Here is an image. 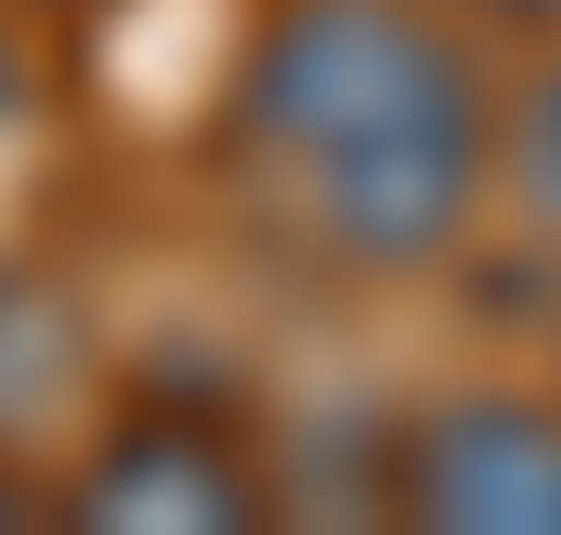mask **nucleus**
<instances>
[{"label": "nucleus", "mask_w": 561, "mask_h": 535, "mask_svg": "<svg viewBox=\"0 0 561 535\" xmlns=\"http://www.w3.org/2000/svg\"><path fill=\"white\" fill-rule=\"evenodd\" d=\"M13 118H26V53L0 39V132H13Z\"/></svg>", "instance_id": "obj_7"}, {"label": "nucleus", "mask_w": 561, "mask_h": 535, "mask_svg": "<svg viewBox=\"0 0 561 535\" xmlns=\"http://www.w3.org/2000/svg\"><path fill=\"white\" fill-rule=\"evenodd\" d=\"M53 510L105 523V535H249V523H275V470L222 418H118L66 470Z\"/></svg>", "instance_id": "obj_3"}, {"label": "nucleus", "mask_w": 561, "mask_h": 535, "mask_svg": "<svg viewBox=\"0 0 561 535\" xmlns=\"http://www.w3.org/2000/svg\"><path fill=\"white\" fill-rule=\"evenodd\" d=\"M431 13H457V26H561V0H431Z\"/></svg>", "instance_id": "obj_6"}, {"label": "nucleus", "mask_w": 561, "mask_h": 535, "mask_svg": "<svg viewBox=\"0 0 561 535\" xmlns=\"http://www.w3.org/2000/svg\"><path fill=\"white\" fill-rule=\"evenodd\" d=\"M496 196L561 249V26L523 66V92H496Z\"/></svg>", "instance_id": "obj_4"}, {"label": "nucleus", "mask_w": 561, "mask_h": 535, "mask_svg": "<svg viewBox=\"0 0 561 535\" xmlns=\"http://www.w3.org/2000/svg\"><path fill=\"white\" fill-rule=\"evenodd\" d=\"M66 353H79V327H66L53 300H0V405H26Z\"/></svg>", "instance_id": "obj_5"}, {"label": "nucleus", "mask_w": 561, "mask_h": 535, "mask_svg": "<svg viewBox=\"0 0 561 535\" xmlns=\"http://www.w3.org/2000/svg\"><path fill=\"white\" fill-rule=\"evenodd\" d=\"M222 157L327 274H431L496 196V79L431 0H275L236 53Z\"/></svg>", "instance_id": "obj_1"}, {"label": "nucleus", "mask_w": 561, "mask_h": 535, "mask_svg": "<svg viewBox=\"0 0 561 535\" xmlns=\"http://www.w3.org/2000/svg\"><path fill=\"white\" fill-rule=\"evenodd\" d=\"M419 535H561V392H431L379 457Z\"/></svg>", "instance_id": "obj_2"}]
</instances>
